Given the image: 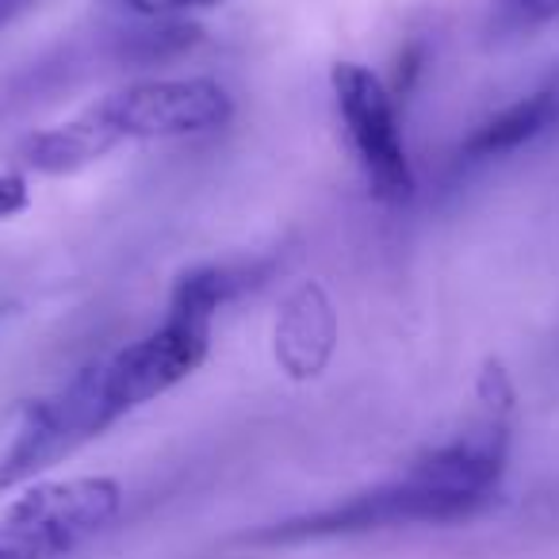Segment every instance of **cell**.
Returning a JSON list of instances; mask_svg holds the SVG:
<instances>
[{"label": "cell", "mask_w": 559, "mask_h": 559, "mask_svg": "<svg viewBox=\"0 0 559 559\" xmlns=\"http://www.w3.org/2000/svg\"><path fill=\"white\" fill-rule=\"evenodd\" d=\"M200 4H211V0H200Z\"/></svg>", "instance_id": "12"}, {"label": "cell", "mask_w": 559, "mask_h": 559, "mask_svg": "<svg viewBox=\"0 0 559 559\" xmlns=\"http://www.w3.org/2000/svg\"><path fill=\"white\" fill-rule=\"evenodd\" d=\"M123 490L116 479L35 483L0 518V559H58L100 533L119 513Z\"/></svg>", "instance_id": "2"}, {"label": "cell", "mask_w": 559, "mask_h": 559, "mask_svg": "<svg viewBox=\"0 0 559 559\" xmlns=\"http://www.w3.org/2000/svg\"><path fill=\"white\" fill-rule=\"evenodd\" d=\"M104 111L119 139H188L230 123L234 100L211 78H157L134 81L119 93L104 96Z\"/></svg>", "instance_id": "5"}, {"label": "cell", "mask_w": 559, "mask_h": 559, "mask_svg": "<svg viewBox=\"0 0 559 559\" xmlns=\"http://www.w3.org/2000/svg\"><path fill=\"white\" fill-rule=\"evenodd\" d=\"M241 284H249L246 272H234L226 264H207V269L188 272L173 288L162 326L142 337V342L127 345L111 360L96 365L100 368L104 411H108L111 421H119L134 406L173 391L180 380H188L203 365V357L211 349L215 311Z\"/></svg>", "instance_id": "1"}, {"label": "cell", "mask_w": 559, "mask_h": 559, "mask_svg": "<svg viewBox=\"0 0 559 559\" xmlns=\"http://www.w3.org/2000/svg\"><path fill=\"white\" fill-rule=\"evenodd\" d=\"M119 142H123L119 131L93 104L85 116L32 134L24 146V162L39 173H70V169H81V165L96 162V157H104L108 150H116Z\"/></svg>", "instance_id": "7"}, {"label": "cell", "mask_w": 559, "mask_h": 559, "mask_svg": "<svg viewBox=\"0 0 559 559\" xmlns=\"http://www.w3.org/2000/svg\"><path fill=\"white\" fill-rule=\"evenodd\" d=\"M518 9L533 20H548V16H559V0H518Z\"/></svg>", "instance_id": "11"}, {"label": "cell", "mask_w": 559, "mask_h": 559, "mask_svg": "<svg viewBox=\"0 0 559 559\" xmlns=\"http://www.w3.org/2000/svg\"><path fill=\"white\" fill-rule=\"evenodd\" d=\"M337 111L345 119V134L365 173L368 188L383 203H406L414 195V169L406 157V142L399 131V111L391 88L368 66L337 62L334 73Z\"/></svg>", "instance_id": "3"}, {"label": "cell", "mask_w": 559, "mask_h": 559, "mask_svg": "<svg viewBox=\"0 0 559 559\" xmlns=\"http://www.w3.org/2000/svg\"><path fill=\"white\" fill-rule=\"evenodd\" d=\"M334 337H337L334 304H330L319 284H304L284 304V311L276 319V360L296 380L319 376L326 368L330 353H334Z\"/></svg>", "instance_id": "6"}, {"label": "cell", "mask_w": 559, "mask_h": 559, "mask_svg": "<svg viewBox=\"0 0 559 559\" xmlns=\"http://www.w3.org/2000/svg\"><path fill=\"white\" fill-rule=\"evenodd\" d=\"M111 426L100 395V368L81 372L70 388L43 399L27 411L16 441L0 456V495L32 483L39 472L55 467L62 456L100 437Z\"/></svg>", "instance_id": "4"}, {"label": "cell", "mask_w": 559, "mask_h": 559, "mask_svg": "<svg viewBox=\"0 0 559 559\" xmlns=\"http://www.w3.org/2000/svg\"><path fill=\"white\" fill-rule=\"evenodd\" d=\"M556 123H559V78L548 81L544 88H536V93L521 96L518 104L502 108L495 119H487V123L467 139L464 154H467V162L506 157L525 146V142H533L536 134L551 131Z\"/></svg>", "instance_id": "8"}, {"label": "cell", "mask_w": 559, "mask_h": 559, "mask_svg": "<svg viewBox=\"0 0 559 559\" xmlns=\"http://www.w3.org/2000/svg\"><path fill=\"white\" fill-rule=\"evenodd\" d=\"M123 4H131L142 16H165V12H177L185 4H200V0H123Z\"/></svg>", "instance_id": "10"}, {"label": "cell", "mask_w": 559, "mask_h": 559, "mask_svg": "<svg viewBox=\"0 0 559 559\" xmlns=\"http://www.w3.org/2000/svg\"><path fill=\"white\" fill-rule=\"evenodd\" d=\"M32 203V188H27V180L20 177V173H0V223L12 215H20V211Z\"/></svg>", "instance_id": "9"}]
</instances>
